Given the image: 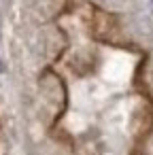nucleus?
Masks as SVG:
<instances>
[{
	"mask_svg": "<svg viewBox=\"0 0 153 155\" xmlns=\"http://www.w3.org/2000/svg\"><path fill=\"white\" fill-rule=\"evenodd\" d=\"M0 72H5V66H2V62H0Z\"/></svg>",
	"mask_w": 153,
	"mask_h": 155,
	"instance_id": "nucleus-1",
	"label": "nucleus"
},
{
	"mask_svg": "<svg viewBox=\"0 0 153 155\" xmlns=\"http://www.w3.org/2000/svg\"><path fill=\"white\" fill-rule=\"evenodd\" d=\"M151 2H153V0H151Z\"/></svg>",
	"mask_w": 153,
	"mask_h": 155,
	"instance_id": "nucleus-2",
	"label": "nucleus"
}]
</instances>
